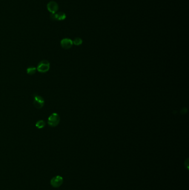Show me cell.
I'll use <instances>...</instances> for the list:
<instances>
[{
  "mask_svg": "<svg viewBox=\"0 0 189 190\" xmlns=\"http://www.w3.org/2000/svg\"><path fill=\"white\" fill-rule=\"evenodd\" d=\"M37 70L41 73L48 72L50 68V63L48 61L44 59L41 61L36 68Z\"/></svg>",
  "mask_w": 189,
  "mask_h": 190,
  "instance_id": "cell-2",
  "label": "cell"
},
{
  "mask_svg": "<svg viewBox=\"0 0 189 190\" xmlns=\"http://www.w3.org/2000/svg\"><path fill=\"white\" fill-rule=\"evenodd\" d=\"M35 125H36V127L37 128L41 129L43 128L45 126L46 123L43 120H39L36 122V124Z\"/></svg>",
  "mask_w": 189,
  "mask_h": 190,
  "instance_id": "cell-8",
  "label": "cell"
},
{
  "mask_svg": "<svg viewBox=\"0 0 189 190\" xmlns=\"http://www.w3.org/2000/svg\"><path fill=\"white\" fill-rule=\"evenodd\" d=\"M73 41L69 39H63L60 41V45L62 48L65 49H69L73 45Z\"/></svg>",
  "mask_w": 189,
  "mask_h": 190,
  "instance_id": "cell-7",
  "label": "cell"
},
{
  "mask_svg": "<svg viewBox=\"0 0 189 190\" xmlns=\"http://www.w3.org/2000/svg\"><path fill=\"white\" fill-rule=\"evenodd\" d=\"M33 105L37 108H42L45 105V100L42 97L38 96L37 94L33 95Z\"/></svg>",
  "mask_w": 189,
  "mask_h": 190,
  "instance_id": "cell-3",
  "label": "cell"
},
{
  "mask_svg": "<svg viewBox=\"0 0 189 190\" xmlns=\"http://www.w3.org/2000/svg\"><path fill=\"white\" fill-rule=\"evenodd\" d=\"M83 43V41L82 39H81L79 37H77L75 39H74V41H73V44L76 46H79L80 45H82Z\"/></svg>",
  "mask_w": 189,
  "mask_h": 190,
  "instance_id": "cell-10",
  "label": "cell"
},
{
  "mask_svg": "<svg viewBox=\"0 0 189 190\" xmlns=\"http://www.w3.org/2000/svg\"><path fill=\"white\" fill-rule=\"evenodd\" d=\"M60 122V117L58 114L54 112L52 113L48 118V124L50 126L54 127L58 125Z\"/></svg>",
  "mask_w": 189,
  "mask_h": 190,
  "instance_id": "cell-1",
  "label": "cell"
},
{
  "mask_svg": "<svg viewBox=\"0 0 189 190\" xmlns=\"http://www.w3.org/2000/svg\"><path fill=\"white\" fill-rule=\"evenodd\" d=\"M50 18L51 20L53 21H56V20L62 21V20H65L66 18V15L64 12H59L57 13H51Z\"/></svg>",
  "mask_w": 189,
  "mask_h": 190,
  "instance_id": "cell-6",
  "label": "cell"
},
{
  "mask_svg": "<svg viewBox=\"0 0 189 190\" xmlns=\"http://www.w3.org/2000/svg\"><path fill=\"white\" fill-rule=\"evenodd\" d=\"M63 182V177L60 176H57L53 177L51 181V184L53 187L57 188L60 187Z\"/></svg>",
  "mask_w": 189,
  "mask_h": 190,
  "instance_id": "cell-4",
  "label": "cell"
},
{
  "mask_svg": "<svg viewBox=\"0 0 189 190\" xmlns=\"http://www.w3.org/2000/svg\"><path fill=\"white\" fill-rule=\"evenodd\" d=\"M37 71V68L34 67H30L27 69V73L28 75H34Z\"/></svg>",
  "mask_w": 189,
  "mask_h": 190,
  "instance_id": "cell-9",
  "label": "cell"
},
{
  "mask_svg": "<svg viewBox=\"0 0 189 190\" xmlns=\"http://www.w3.org/2000/svg\"><path fill=\"white\" fill-rule=\"evenodd\" d=\"M47 7L48 10L51 13H56L58 10V5L57 3L53 1H50L48 3Z\"/></svg>",
  "mask_w": 189,
  "mask_h": 190,
  "instance_id": "cell-5",
  "label": "cell"
}]
</instances>
